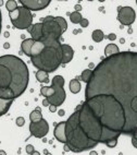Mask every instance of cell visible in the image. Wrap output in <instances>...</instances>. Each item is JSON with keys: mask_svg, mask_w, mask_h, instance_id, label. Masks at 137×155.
Returning a JSON list of instances; mask_svg holds the SVG:
<instances>
[{"mask_svg": "<svg viewBox=\"0 0 137 155\" xmlns=\"http://www.w3.org/2000/svg\"><path fill=\"white\" fill-rule=\"evenodd\" d=\"M61 50H62V60H61V64H68L70 61L73 59L74 56V50L70 45L66 44H61Z\"/></svg>", "mask_w": 137, "mask_h": 155, "instance_id": "cell-14", "label": "cell"}, {"mask_svg": "<svg viewBox=\"0 0 137 155\" xmlns=\"http://www.w3.org/2000/svg\"><path fill=\"white\" fill-rule=\"evenodd\" d=\"M32 155H40V153H39V152H37V151H35V152H34Z\"/></svg>", "mask_w": 137, "mask_h": 155, "instance_id": "cell-42", "label": "cell"}, {"mask_svg": "<svg viewBox=\"0 0 137 155\" xmlns=\"http://www.w3.org/2000/svg\"><path fill=\"white\" fill-rule=\"evenodd\" d=\"M30 73L24 61L14 55L0 56V89H11L15 98L27 89Z\"/></svg>", "mask_w": 137, "mask_h": 155, "instance_id": "cell-3", "label": "cell"}, {"mask_svg": "<svg viewBox=\"0 0 137 155\" xmlns=\"http://www.w3.org/2000/svg\"><path fill=\"white\" fill-rule=\"evenodd\" d=\"M132 144H133V147L137 149V140H136V139L132 138Z\"/></svg>", "mask_w": 137, "mask_h": 155, "instance_id": "cell-34", "label": "cell"}, {"mask_svg": "<svg viewBox=\"0 0 137 155\" xmlns=\"http://www.w3.org/2000/svg\"><path fill=\"white\" fill-rule=\"evenodd\" d=\"M93 75V70H89V69H86L82 72V74H81V80L83 82H85L86 84L91 81V78Z\"/></svg>", "mask_w": 137, "mask_h": 155, "instance_id": "cell-26", "label": "cell"}, {"mask_svg": "<svg viewBox=\"0 0 137 155\" xmlns=\"http://www.w3.org/2000/svg\"><path fill=\"white\" fill-rule=\"evenodd\" d=\"M34 152H35V150H34V147L32 145V144L26 145V153H27L28 155H32Z\"/></svg>", "mask_w": 137, "mask_h": 155, "instance_id": "cell-29", "label": "cell"}, {"mask_svg": "<svg viewBox=\"0 0 137 155\" xmlns=\"http://www.w3.org/2000/svg\"><path fill=\"white\" fill-rule=\"evenodd\" d=\"M0 155H7V153L5 151H0Z\"/></svg>", "mask_w": 137, "mask_h": 155, "instance_id": "cell-41", "label": "cell"}, {"mask_svg": "<svg viewBox=\"0 0 137 155\" xmlns=\"http://www.w3.org/2000/svg\"><path fill=\"white\" fill-rule=\"evenodd\" d=\"M120 53V49L115 44H109L106 46L104 48V55H106V58L108 57H111L113 55H116V54Z\"/></svg>", "mask_w": 137, "mask_h": 155, "instance_id": "cell-19", "label": "cell"}, {"mask_svg": "<svg viewBox=\"0 0 137 155\" xmlns=\"http://www.w3.org/2000/svg\"><path fill=\"white\" fill-rule=\"evenodd\" d=\"M27 31L35 42H40L41 38H43V23L39 22L33 24Z\"/></svg>", "mask_w": 137, "mask_h": 155, "instance_id": "cell-13", "label": "cell"}, {"mask_svg": "<svg viewBox=\"0 0 137 155\" xmlns=\"http://www.w3.org/2000/svg\"><path fill=\"white\" fill-rule=\"evenodd\" d=\"M34 43H35V41L33 38H26L23 41L22 44H21V49H22V53L24 55L30 57V49H32V46L34 45Z\"/></svg>", "mask_w": 137, "mask_h": 155, "instance_id": "cell-17", "label": "cell"}, {"mask_svg": "<svg viewBox=\"0 0 137 155\" xmlns=\"http://www.w3.org/2000/svg\"><path fill=\"white\" fill-rule=\"evenodd\" d=\"M46 47L43 53L37 57L30 58V61L35 68L51 73L60 67L62 60V50L60 41H45Z\"/></svg>", "mask_w": 137, "mask_h": 155, "instance_id": "cell-6", "label": "cell"}, {"mask_svg": "<svg viewBox=\"0 0 137 155\" xmlns=\"http://www.w3.org/2000/svg\"><path fill=\"white\" fill-rule=\"evenodd\" d=\"M43 105L46 106V107H47V106H49V104H48V102H47L46 100H44V101H43Z\"/></svg>", "mask_w": 137, "mask_h": 155, "instance_id": "cell-39", "label": "cell"}, {"mask_svg": "<svg viewBox=\"0 0 137 155\" xmlns=\"http://www.w3.org/2000/svg\"><path fill=\"white\" fill-rule=\"evenodd\" d=\"M116 143H118V139H114V140H111V141L108 142L106 145H107L108 147H111V149H112V147H114L115 145H116Z\"/></svg>", "mask_w": 137, "mask_h": 155, "instance_id": "cell-30", "label": "cell"}, {"mask_svg": "<svg viewBox=\"0 0 137 155\" xmlns=\"http://www.w3.org/2000/svg\"><path fill=\"white\" fill-rule=\"evenodd\" d=\"M82 20H83V17L81 15L80 12L74 11V12H72V13H70V21H71L72 23H74V24H80Z\"/></svg>", "mask_w": 137, "mask_h": 155, "instance_id": "cell-25", "label": "cell"}, {"mask_svg": "<svg viewBox=\"0 0 137 155\" xmlns=\"http://www.w3.org/2000/svg\"><path fill=\"white\" fill-rule=\"evenodd\" d=\"M58 114H59V116H63L64 115V110H60Z\"/></svg>", "mask_w": 137, "mask_h": 155, "instance_id": "cell-40", "label": "cell"}, {"mask_svg": "<svg viewBox=\"0 0 137 155\" xmlns=\"http://www.w3.org/2000/svg\"><path fill=\"white\" fill-rule=\"evenodd\" d=\"M98 94L111 95L120 103L126 120L123 133L137 130V51H121L97 64L86 84L85 98Z\"/></svg>", "mask_w": 137, "mask_h": 155, "instance_id": "cell-1", "label": "cell"}, {"mask_svg": "<svg viewBox=\"0 0 137 155\" xmlns=\"http://www.w3.org/2000/svg\"><path fill=\"white\" fill-rule=\"evenodd\" d=\"M46 47V45L45 43L43 42H35L34 45L32 46V49H30V58H33V57H37L39 56L41 53H43V50L45 49Z\"/></svg>", "mask_w": 137, "mask_h": 155, "instance_id": "cell-16", "label": "cell"}, {"mask_svg": "<svg viewBox=\"0 0 137 155\" xmlns=\"http://www.w3.org/2000/svg\"><path fill=\"white\" fill-rule=\"evenodd\" d=\"M43 119V115L40 113V108L37 107L35 110H33L30 114V122H38Z\"/></svg>", "mask_w": 137, "mask_h": 155, "instance_id": "cell-22", "label": "cell"}, {"mask_svg": "<svg viewBox=\"0 0 137 155\" xmlns=\"http://www.w3.org/2000/svg\"><path fill=\"white\" fill-rule=\"evenodd\" d=\"M0 98L13 101L15 98V96H14V93L11 89H0Z\"/></svg>", "mask_w": 137, "mask_h": 155, "instance_id": "cell-20", "label": "cell"}, {"mask_svg": "<svg viewBox=\"0 0 137 155\" xmlns=\"http://www.w3.org/2000/svg\"><path fill=\"white\" fill-rule=\"evenodd\" d=\"M78 110H75L65 121V151L70 150L74 153H80L95 147L98 143L91 141L82 130L78 121Z\"/></svg>", "mask_w": 137, "mask_h": 155, "instance_id": "cell-5", "label": "cell"}, {"mask_svg": "<svg viewBox=\"0 0 137 155\" xmlns=\"http://www.w3.org/2000/svg\"><path fill=\"white\" fill-rule=\"evenodd\" d=\"M40 94L45 97L49 106H60L65 101V91H64V78L56 75L52 79L51 86H43Z\"/></svg>", "mask_w": 137, "mask_h": 155, "instance_id": "cell-7", "label": "cell"}, {"mask_svg": "<svg viewBox=\"0 0 137 155\" xmlns=\"http://www.w3.org/2000/svg\"><path fill=\"white\" fill-rule=\"evenodd\" d=\"M2 15H1V10H0V33H1V28H2Z\"/></svg>", "mask_w": 137, "mask_h": 155, "instance_id": "cell-36", "label": "cell"}, {"mask_svg": "<svg viewBox=\"0 0 137 155\" xmlns=\"http://www.w3.org/2000/svg\"><path fill=\"white\" fill-rule=\"evenodd\" d=\"M56 109H57V107H56V106H49V110L51 111V113H55Z\"/></svg>", "mask_w": 137, "mask_h": 155, "instance_id": "cell-37", "label": "cell"}, {"mask_svg": "<svg viewBox=\"0 0 137 155\" xmlns=\"http://www.w3.org/2000/svg\"><path fill=\"white\" fill-rule=\"evenodd\" d=\"M91 155H97V152H94V151H91Z\"/></svg>", "mask_w": 137, "mask_h": 155, "instance_id": "cell-43", "label": "cell"}, {"mask_svg": "<svg viewBox=\"0 0 137 155\" xmlns=\"http://www.w3.org/2000/svg\"><path fill=\"white\" fill-rule=\"evenodd\" d=\"M132 138H134V139H136V140H137V130L132 133Z\"/></svg>", "mask_w": 137, "mask_h": 155, "instance_id": "cell-38", "label": "cell"}, {"mask_svg": "<svg viewBox=\"0 0 137 155\" xmlns=\"http://www.w3.org/2000/svg\"><path fill=\"white\" fill-rule=\"evenodd\" d=\"M76 109L80 113L78 121H80L81 128L91 141L96 142V143L107 144L109 141L118 139L120 137L115 133L106 130L101 126V124L99 122V120L94 116V114L91 113V110L85 103L78 106Z\"/></svg>", "mask_w": 137, "mask_h": 155, "instance_id": "cell-4", "label": "cell"}, {"mask_svg": "<svg viewBox=\"0 0 137 155\" xmlns=\"http://www.w3.org/2000/svg\"><path fill=\"white\" fill-rule=\"evenodd\" d=\"M136 13L132 7H119L118 8V21L122 25L129 26L134 23Z\"/></svg>", "mask_w": 137, "mask_h": 155, "instance_id": "cell-10", "label": "cell"}, {"mask_svg": "<svg viewBox=\"0 0 137 155\" xmlns=\"http://www.w3.org/2000/svg\"><path fill=\"white\" fill-rule=\"evenodd\" d=\"M70 91L73 94H77L81 91V82L77 79H73L70 81Z\"/></svg>", "mask_w": 137, "mask_h": 155, "instance_id": "cell-23", "label": "cell"}, {"mask_svg": "<svg viewBox=\"0 0 137 155\" xmlns=\"http://www.w3.org/2000/svg\"><path fill=\"white\" fill-rule=\"evenodd\" d=\"M80 25L82 26V28H87L88 25H89V21H88L87 19H84V18H83V20L81 21Z\"/></svg>", "mask_w": 137, "mask_h": 155, "instance_id": "cell-31", "label": "cell"}, {"mask_svg": "<svg viewBox=\"0 0 137 155\" xmlns=\"http://www.w3.org/2000/svg\"><path fill=\"white\" fill-rule=\"evenodd\" d=\"M81 10H82V6H81V5H76V6H75V11L80 12Z\"/></svg>", "mask_w": 137, "mask_h": 155, "instance_id": "cell-35", "label": "cell"}, {"mask_svg": "<svg viewBox=\"0 0 137 155\" xmlns=\"http://www.w3.org/2000/svg\"><path fill=\"white\" fill-rule=\"evenodd\" d=\"M55 137L58 141L61 143H66V137H65V121L59 122L55 128Z\"/></svg>", "mask_w": 137, "mask_h": 155, "instance_id": "cell-15", "label": "cell"}, {"mask_svg": "<svg viewBox=\"0 0 137 155\" xmlns=\"http://www.w3.org/2000/svg\"><path fill=\"white\" fill-rule=\"evenodd\" d=\"M18 7L19 6L17 5V1H14V0H8V1L6 2V8L9 11V13L14 11V10H17Z\"/></svg>", "mask_w": 137, "mask_h": 155, "instance_id": "cell-27", "label": "cell"}, {"mask_svg": "<svg viewBox=\"0 0 137 155\" xmlns=\"http://www.w3.org/2000/svg\"><path fill=\"white\" fill-rule=\"evenodd\" d=\"M40 22L43 23V38L40 42L45 41H59L63 34L60 25L57 22L56 17L41 18Z\"/></svg>", "mask_w": 137, "mask_h": 155, "instance_id": "cell-9", "label": "cell"}, {"mask_svg": "<svg viewBox=\"0 0 137 155\" xmlns=\"http://www.w3.org/2000/svg\"><path fill=\"white\" fill-rule=\"evenodd\" d=\"M108 38H109L110 41H114V39L116 38V36H115V34L112 33V34H110V35L108 36Z\"/></svg>", "mask_w": 137, "mask_h": 155, "instance_id": "cell-33", "label": "cell"}, {"mask_svg": "<svg viewBox=\"0 0 137 155\" xmlns=\"http://www.w3.org/2000/svg\"><path fill=\"white\" fill-rule=\"evenodd\" d=\"M20 3L30 11H39L50 5V0H20Z\"/></svg>", "mask_w": 137, "mask_h": 155, "instance_id": "cell-12", "label": "cell"}, {"mask_svg": "<svg viewBox=\"0 0 137 155\" xmlns=\"http://www.w3.org/2000/svg\"><path fill=\"white\" fill-rule=\"evenodd\" d=\"M36 80L40 82V83H48L49 82V75L48 73L45 71H41V70H38V71L36 72Z\"/></svg>", "mask_w": 137, "mask_h": 155, "instance_id": "cell-21", "label": "cell"}, {"mask_svg": "<svg viewBox=\"0 0 137 155\" xmlns=\"http://www.w3.org/2000/svg\"><path fill=\"white\" fill-rule=\"evenodd\" d=\"M56 20H57V22L59 23V25H60L62 32H65L66 28H68V23H66L65 19L62 17H56Z\"/></svg>", "mask_w": 137, "mask_h": 155, "instance_id": "cell-28", "label": "cell"}, {"mask_svg": "<svg viewBox=\"0 0 137 155\" xmlns=\"http://www.w3.org/2000/svg\"><path fill=\"white\" fill-rule=\"evenodd\" d=\"M94 116L107 131L122 134L125 127V115L120 103L108 94H98L85 101Z\"/></svg>", "mask_w": 137, "mask_h": 155, "instance_id": "cell-2", "label": "cell"}, {"mask_svg": "<svg viewBox=\"0 0 137 155\" xmlns=\"http://www.w3.org/2000/svg\"><path fill=\"white\" fill-rule=\"evenodd\" d=\"M136 5H137V1H136Z\"/></svg>", "mask_w": 137, "mask_h": 155, "instance_id": "cell-44", "label": "cell"}, {"mask_svg": "<svg viewBox=\"0 0 137 155\" xmlns=\"http://www.w3.org/2000/svg\"><path fill=\"white\" fill-rule=\"evenodd\" d=\"M9 17L12 25L19 30H28L33 25V14L23 6L18 7L17 10L10 12Z\"/></svg>", "mask_w": 137, "mask_h": 155, "instance_id": "cell-8", "label": "cell"}, {"mask_svg": "<svg viewBox=\"0 0 137 155\" xmlns=\"http://www.w3.org/2000/svg\"><path fill=\"white\" fill-rule=\"evenodd\" d=\"M25 122V119L23 118V117H19V118H17V125L19 126V127H22L23 125H24Z\"/></svg>", "mask_w": 137, "mask_h": 155, "instance_id": "cell-32", "label": "cell"}, {"mask_svg": "<svg viewBox=\"0 0 137 155\" xmlns=\"http://www.w3.org/2000/svg\"><path fill=\"white\" fill-rule=\"evenodd\" d=\"M12 103L13 101H8V100H2V98H0V117L3 116V115H6L7 113L9 111L10 107H11Z\"/></svg>", "mask_w": 137, "mask_h": 155, "instance_id": "cell-18", "label": "cell"}, {"mask_svg": "<svg viewBox=\"0 0 137 155\" xmlns=\"http://www.w3.org/2000/svg\"><path fill=\"white\" fill-rule=\"evenodd\" d=\"M91 38L95 41L96 43H100L104 41V34L101 30H95L91 34Z\"/></svg>", "mask_w": 137, "mask_h": 155, "instance_id": "cell-24", "label": "cell"}, {"mask_svg": "<svg viewBox=\"0 0 137 155\" xmlns=\"http://www.w3.org/2000/svg\"><path fill=\"white\" fill-rule=\"evenodd\" d=\"M48 131H49V125L44 118L38 122H30V136L35 137V138L43 139L47 136Z\"/></svg>", "mask_w": 137, "mask_h": 155, "instance_id": "cell-11", "label": "cell"}]
</instances>
